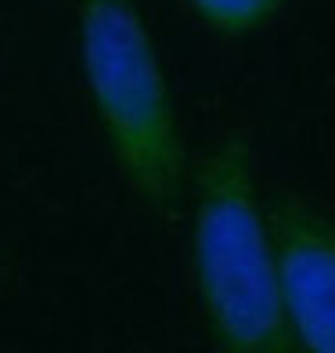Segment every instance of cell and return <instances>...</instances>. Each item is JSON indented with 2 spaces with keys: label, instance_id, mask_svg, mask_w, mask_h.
<instances>
[{
  "label": "cell",
  "instance_id": "cell-2",
  "mask_svg": "<svg viewBox=\"0 0 335 353\" xmlns=\"http://www.w3.org/2000/svg\"><path fill=\"white\" fill-rule=\"evenodd\" d=\"M79 65L123 184L159 216L184 191V137L173 90L134 0H79Z\"/></svg>",
  "mask_w": 335,
  "mask_h": 353
},
{
  "label": "cell",
  "instance_id": "cell-1",
  "mask_svg": "<svg viewBox=\"0 0 335 353\" xmlns=\"http://www.w3.org/2000/svg\"><path fill=\"white\" fill-rule=\"evenodd\" d=\"M191 274L213 339L231 353L292 350L278 296L270 213L249 144L231 134L202 159L191 216Z\"/></svg>",
  "mask_w": 335,
  "mask_h": 353
},
{
  "label": "cell",
  "instance_id": "cell-3",
  "mask_svg": "<svg viewBox=\"0 0 335 353\" xmlns=\"http://www.w3.org/2000/svg\"><path fill=\"white\" fill-rule=\"evenodd\" d=\"M278 296L292 346L335 353V220L296 199L270 205Z\"/></svg>",
  "mask_w": 335,
  "mask_h": 353
},
{
  "label": "cell",
  "instance_id": "cell-4",
  "mask_svg": "<svg viewBox=\"0 0 335 353\" xmlns=\"http://www.w3.org/2000/svg\"><path fill=\"white\" fill-rule=\"evenodd\" d=\"M191 14L223 37H245L263 29L281 11L285 0H184Z\"/></svg>",
  "mask_w": 335,
  "mask_h": 353
}]
</instances>
